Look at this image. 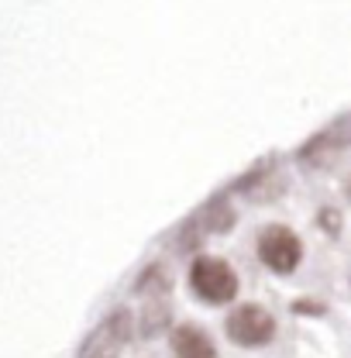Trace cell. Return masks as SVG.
I'll return each instance as SVG.
<instances>
[{"mask_svg": "<svg viewBox=\"0 0 351 358\" xmlns=\"http://www.w3.org/2000/svg\"><path fill=\"white\" fill-rule=\"evenodd\" d=\"M145 286H155V293H159V289H169V275H166V268H159V266L148 268V272L141 275V282H138V293H141Z\"/></svg>", "mask_w": 351, "mask_h": 358, "instance_id": "cell-8", "label": "cell"}, {"mask_svg": "<svg viewBox=\"0 0 351 358\" xmlns=\"http://www.w3.org/2000/svg\"><path fill=\"white\" fill-rule=\"evenodd\" d=\"M341 152H345V134L327 131V134H320V138H313L307 148H303V159H307L310 166H324V169H331V166L341 159Z\"/></svg>", "mask_w": 351, "mask_h": 358, "instance_id": "cell-5", "label": "cell"}, {"mask_svg": "<svg viewBox=\"0 0 351 358\" xmlns=\"http://www.w3.org/2000/svg\"><path fill=\"white\" fill-rule=\"evenodd\" d=\"M259 259H262L272 272L286 275V272H293V268L300 266L303 245H300V238H296L289 227L275 224V227H265L262 234H259Z\"/></svg>", "mask_w": 351, "mask_h": 358, "instance_id": "cell-2", "label": "cell"}, {"mask_svg": "<svg viewBox=\"0 0 351 358\" xmlns=\"http://www.w3.org/2000/svg\"><path fill=\"white\" fill-rule=\"evenodd\" d=\"M189 286L203 303H227L238 293V275L220 259H196L189 268Z\"/></svg>", "mask_w": 351, "mask_h": 358, "instance_id": "cell-1", "label": "cell"}, {"mask_svg": "<svg viewBox=\"0 0 351 358\" xmlns=\"http://www.w3.org/2000/svg\"><path fill=\"white\" fill-rule=\"evenodd\" d=\"M227 334H231L234 345L259 348V345H265V341L275 334V320H272L268 310L248 303V307H241V310H234L227 317Z\"/></svg>", "mask_w": 351, "mask_h": 358, "instance_id": "cell-3", "label": "cell"}, {"mask_svg": "<svg viewBox=\"0 0 351 358\" xmlns=\"http://www.w3.org/2000/svg\"><path fill=\"white\" fill-rule=\"evenodd\" d=\"M166 324H169V310H166V307H148V310H145V324H141V334L152 338V334L162 331Z\"/></svg>", "mask_w": 351, "mask_h": 358, "instance_id": "cell-7", "label": "cell"}, {"mask_svg": "<svg viewBox=\"0 0 351 358\" xmlns=\"http://www.w3.org/2000/svg\"><path fill=\"white\" fill-rule=\"evenodd\" d=\"M173 352L186 358H214V341L196 327H179L173 334Z\"/></svg>", "mask_w": 351, "mask_h": 358, "instance_id": "cell-6", "label": "cell"}, {"mask_svg": "<svg viewBox=\"0 0 351 358\" xmlns=\"http://www.w3.org/2000/svg\"><path fill=\"white\" fill-rule=\"evenodd\" d=\"M134 334V317L128 310H117L110 313L93 334L87 338L83 345V355H117Z\"/></svg>", "mask_w": 351, "mask_h": 358, "instance_id": "cell-4", "label": "cell"}]
</instances>
